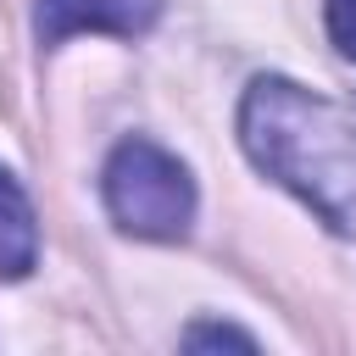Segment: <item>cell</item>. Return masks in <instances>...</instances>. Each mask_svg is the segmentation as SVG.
<instances>
[{"instance_id":"6da1fadb","label":"cell","mask_w":356,"mask_h":356,"mask_svg":"<svg viewBox=\"0 0 356 356\" xmlns=\"http://www.w3.org/2000/svg\"><path fill=\"white\" fill-rule=\"evenodd\" d=\"M239 145L289 195H300L323 228L356 239V111L278 72L250 78L239 100Z\"/></svg>"},{"instance_id":"7a4b0ae2","label":"cell","mask_w":356,"mask_h":356,"mask_svg":"<svg viewBox=\"0 0 356 356\" xmlns=\"http://www.w3.org/2000/svg\"><path fill=\"white\" fill-rule=\"evenodd\" d=\"M100 195H106L111 222L122 234H134V239L178 245L189 234V222H195V178H189V167L167 145H156L145 134L111 145V156L100 167Z\"/></svg>"},{"instance_id":"3957f363","label":"cell","mask_w":356,"mask_h":356,"mask_svg":"<svg viewBox=\"0 0 356 356\" xmlns=\"http://www.w3.org/2000/svg\"><path fill=\"white\" fill-rule=\"evenodd\" d=\"M161 22V0H39L33 6V33L44 50L67 44L72 33H117L139 39Z\"/></svg>"},{"instance_id":"277c9868","label":"cell","mask_w":356,"mask_h":356,"mask_svg":"<svg viewBox=\"0 0 356 356\" xmlns=\"http://www.w3.org/2000/svg\"><path fill=\"white\" fill-rule=\"evenodd\" d=\"M39 261V217L22 184L0 167V278H28Z\"/></svg>"},{"instance_id":"5b68a950","label":"cell","mask_w":356,"mask_h":356,"mask_svg":"<svg viewBox=\"0 0 356 356\" xmlns=\"http://www.w3.org/2000/svg\"><path fill=\"white\" fill-rule=\"evenodd\" d=\"M222 345L256 350V334H245V328H234V323H189V328H184V350H222Z\"/></svg>"},{"instance_id":"8992f818","label":"cell","mask_w":356,"mask_h":356,"mask_svg":"<svg viewBox=\"0 0 356 356\" xmlns=\"http://www.w3.org/2000/svg\"><path fill=\"white\" fill-rule=\"evenodd\" d=\"M323 22H328V39L345 61H356V0H323Z\"/></svg>"}]
</instances>
